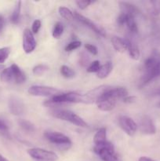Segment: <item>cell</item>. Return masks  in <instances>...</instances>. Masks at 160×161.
<instances>
[{"label": "cell", "mask_w": 160, "mask_h": 161, "mask_svg": "<svg viewBox=\"0 0 160 161\" xmlns=\"http://www.w3.org/2000/svg\"><path fill=\"white\" fill-rule=\"evenodd\" d=\"M160 76V53L154 51L144 61V72L141 80V86L147 84Z\"/></svg>", "instance_id": "cell-1"}, {"label": "cell", "mask_w": 160, "mask_h": 161, "mask_svg": "<svg viewBox=\"0 0 160 161\" xmlns=\"http://www.w3.org/2000/svg\"><path fill=\"white\" fill-rule=\"evenodd\" d=\"M55 118L67 121L72 124L78 126L80 127H87L88 125L84 119H82L79 116L75 114V113L69 110H54L51 113Z\"/></svg>", "instance_id": "cell-2"}, {"label": "cell", "mask_w": 160, "mask_h": 161, "mask_svg": "<svg viewBox=\"0 0 160 161\" xmlns=\"http://www.w3.org/2000/svg\"><path fill=\"white\" fill-rule=\"evenodd\" d=\"M93 151L103 161H119L115 152L114 146L110 142L107 141L104 144L95 146Z\"/></svg>", "instance_id": "cell-3"}, {"label": "cell", "mask_w": 160, "mask_h": 161, "mask_svg": "<svg viewBox=\"0 0 160 161\" xmlns=\"http://www.w3.org/2000/svg\"><path fill=\"white\" fill-rule=\"evenodd\" d=\"M28 94L32 96L51 97L63 93L62 91L56 88L47 86H40V85H35V86H30L28 90Z\"/></svg>", "instance_id": "cell-4"}, {"label": "cell", "mask_w": 160, "mask_h": 161, "mask_svg": "<svg viewBox=\"0 0 160 161\" xmlns=\"http://www.w3.org/2000/svg\"><path fill=\"white\" fill-rule=\"evenodd\" d=\"M111 88V86L108 85H101L94 89L88 91L86 94H83V103L92 104L97 103V101Z\"/></svg>", "instance_id": "cell-5"}, {"label": "cell", "mask_w": 160, "mask_h": 161, "mask_svg": "<svg viewBox=\"0 0 160 161\" xmlns=\"http://www.w3.org/2000/svg\"><path fill=\"white\" fill-rule=\"evenodd\" d=\"M28 153L32 159L39 161H56L57 154L52 151L45 150L40 148H32L28 150Z\"/></svg>", "instance_id": "cell-6"}, {"label": "cell", "mask_w": 160, "mask_h": 161, "mask_svg": "<svg viewBox=\"0 0 160 161\" xmlns=\"http://www.w3.org/2000/svg\"><path fill=\"white\" fill-rule=\"evenodd\" d=\"M44 136L51 143L56 144L57 146H66L67 149L72 145V141L70 140V138L59 132L47 131L44 134Z\"/></svg>", "instance_id": "cell-7"}, {"label": "cell", "mask_w": 160, "mask_h": 161, "mask_svg": "<svg viewBox=\"0 0 160 161\" xmlns=\"http://www.w3.org/2000/svg\"><path fill=\"white\" fill-rule=\"evenodd\" d=\"M119 127L125 134L130 136H133L137 130V125L132 118L126 116H121L119 118Z\"/></svg>", "instance_id": "cell-8"}, {"label": "cell", "mask_w": 160, "mask_h": 161, "mask_svg": "<svg viewBox=\"0 0 160 161\" xmlns=\"http://www.w3.org/2000/svg\"><path fill=\"white\" fill-rule=\"evenodd\" d=\"M74 17H75L77 20H78L80 23H82L83 25H86V27L90 28V29L92 30V31H93L96 34L99 35V36H102V37H105V36H106V33L104 31V29H102L100 27H99L98 25H97L95 23H93V22L92 20H89V18H87V17H84L83 15L80 14L79 13L76 12V11L74 12Z\"/></svg>", "instance_id": "cell-9"}, {"label": "cell", "mask_w": 160, "mask_h": 161, "mask_svg": "<svg viewBox=\"0 0 160 161\" xmlns=\"http://www.w3.org/2000/svg\"><path fill=\"white\" fill-rule=\"evenodd\" d=\"M140 131L144 135H152L156 133V127L152 118L148 116L141 117L139 124Z\"/></svg>", "instance_id": "cell-10"}, {"label": "cell", "mask_w": 160, "mask_h": 161, "mask_svg": "<svg viewBox=\"0 0 160 161\" xmlns=\"http://www.w3.org/2000/svg\"><path fill=\"white\" fill-rule=\"evenodd\" d=\"M36 47V41L34 34L28 28L24 31L23 34V49L26 53H30L35 50Z\"/></svg>", "instance_id": "cell-11"}, {"label": "cell", "mask_w": 160, "mask_h": 161, "mask_svg": "<svg viewBox=\"0 0 160 161\" xmlns=\"http://www.w3.org/2000/svg\"><path fill=\"white\" fill-rule=\"evenodd\" d=\"M9 112L15 116H20L24 112V105L23 102L17 96L12 95L8 101Z\"/></svg>", "instance_id": "cell-12"}, {"label": "cell", "mask_w": 160, "mask_h": 161, "mask_svg": "<svg viewBox=\"0 0 160 161\" xmlns=\"http://www.w3.org/2000/svg\"><path fill=\"white\" fill-rule=\"evenodd\" d=\"M107 92H108V91H107ZM106 93H105V94H106ZM105 94L97 102V108H98L100 111L110 112L115 108L117 101L111 98V97H108Z\"/></svg>", "instance_id": "cell-13"}, {"label": "cell", "mask_w": 160, "mask_h": 161, "mask_svg": "<svg viewBox=\"0 0 160 161\" xmlns=\"http://www.w3.org/2000/svg\"><path fill=\"white\" fill-rule=\"evenodd\" d=\"M10 69L12 72L13 81H14L17 84H21L26 81V75H25L24 72L19 68V66L15 64H13L10 66Z\"/></svg>", "instance_id": "cell-14"}, {"label": "cell", "mask_w": 160, "mask_h": 161, "mask_svg": "<svg viewBox=\"0 0 160 161\" xmlns=\"http://www.w3.org/2000/svg\"><path fill=\"white\" fill-rule=\"evenodd\" d=\"M105 94L108 97H111V98L117 101L118 99H123L124 97L128 96V91L125 87H122V86H119V87L115 88L111 87Z\"/></svg>", "instance_id": "cell-15"}, {"label": "cell", "mask_w": 160, "mask_h": 161, "mask_svg": "<svg viewBox=\"0 0 160 161\" xmlns=\"http://www.w3.org/2000/svg\"><path fill=\"white\" fill-rule=\"evenodd\" d=\"M119 4L122 13L132 15L133 17L139 14V9H137V7L135 6L134 5L131 4V3H127V2H119Z\"/></svg>", "instance_id": "cell-16"}, {"label": "cell", "mask_w": 160, "mask_h": 161, "mask_svg": "<svg viewBox=\"0 0 160 161\" xmlns=\"http://www.w3.org/2000/svg\"><path fill=\"white\" fill-rule=\"evenodd\" d=\"M111 44L115 50L119 53H124L127 50V43L125 39H122V38L118 36H113L111 38Z\"/></svg>", "instance_id": "cell-17"}, {"label": "cell", "mask_w": 160, "mask_h": 161, "mask_svg": "<svg viewBox=\"0 0 160 161\" xmlns=\"http://www.w3.org/2000/svg\"><path fill=\"white\" fill-rule=\"evenodd\" d=\"M125 40H126L127 43V50H128L130 58L133 60H136V61L139 60L140 57H141V52H140L137 46L129 39H125Z\"/></svg>", "instance_id": "cell-18"}, {"label": "cell", "mask_w": 160, "mask_h": 161, "mask_svg": "<svg viewBox=\"0 0 160 161\" xmlns=\"http://www.w3.org/2000/svg\"><path fill=\"white\" fill-rule=\"evenodd\" d=\"M107 142V130L105 127L99 129L93 137V142L95 146L104 144Z\"/></svg>", "instance_id": "cell-19"}, {"label": "cell", "mask_w": 160, "mask_h": 161, "mask_svg": "<svg viewBox=\"0 0 160 161\" xmlns=\"http://www.w3.org/2000/svg\"><path fill=\"white\" fill-rule=\"evenodd\" d=\"M111 71H112V64L110 61H108V62L105 63L104 64L100 66V69L97 72V75L99 79H103L107 78V77L109 75V74L111 73Z\"/></svg>", "instance_id": "cell-20"}, {"label": "cell", "mask_w": 160, "mask_h": 161, "mask_svg": "<svg viewBox=\"0 0 160 161\" xmlns=\"http://www.w3.org/2000/svg\"><path fill=\"white\" fill-rule=\"evenodd\" d=\"M20 9H21V2L18 1L16 3L15 7H14V9L10 17V21L13 25L18 24L19 20H20Z\"/></svg>", "instance_id": "cell-21"}, {"label": "cell", "mask_w": 160, "mask_h": 161, "mask_svg": "<svg viewBox=\"0 0 160 161\" xmlns=\"http://www.w3.org/2000/svg\"><path fill=\"white\" fill-rule=\"evenodd\" d=\"M125 25H126L127 28H128L129 31H130V32L137 33L138 27H137V25H136V21H135V19L133 16L127 14Z\"/></svg>", "instance_id": "cell-22"}, {"label": "cell", "mask_w": 160, "mask_h": 161, "mask_svg": "<svg viewBox=\"0 0 160 161\" xmlns=\"http://www.w3.org/2000/svg\"><path fill=\"white\" fill-rule=\"evenodd\" d=\"M18 124L20 127L22 128V130H24L26 132H34L35 130V127L34 124H31L30 121L25 120V119H19Z\"/></svg>", "instance_id": "cell-23"}, {"label": "cell", "mask_w": 160, "mask_h": 161, "mask_svg": "<svg viewBox=\"0 0 160 161\" xmlns=\"http://www.w3.org/2000/svg\"><path fill=\"white\" fill-rule=\"evenodd\" d=\"M0 80L3 83H9L13 81L12 72H11L10 67L5 69L0 74Z\"/></svg>", "instance_id": "cell-24"}, {"label": "cell", "mask_w": 160, "mask_h": 161, "mask_svg": "<svg viewBox=\"0 0 160 161\" xmlns=\"http://www.w3.org/2000/svg\"><path fill=\"white\" fill-rule=\"evenodd\" d=\"M59 14L63 18L66 19V20H72L74 19V14L73 12L70 10L68 8L64 7V6H61L58 9Z\"/></svg>", "instance_id": "cell-25"}, {"label": "cell", "mask_w": 160, "mask_h": 161, "mask_svg": "<svg viewBox=\"0 0 160 161\" xmlns=\"http://www.w3.org/2000/svg\"><path fill=\"white\" fill-rule=\"evenodd\" d=\"M63 32H64V26H63L62 23L61 22H56L54 25V28H53V37L54 39H60L61 36H62Z\"/></svg>", "instance_id": "cell-26"}, {"label": "cell", "mask_w": 160, "mask_h": 161, "mask_svg": "<svg viewBox=\"0 0 160 161\" xmlns=\"http://www.w3.org/2000/svg\"><path fill=\"white\" fill-rule=\"evenodd\" d=\"M61 73L64 78L71 79L75 76V73L70 67L67 65H62L61 67Z\"/></svg>", "instance_id": "cell-27"}, {"label": "cell", "mask_w": 160, "mask_h": 161, "mask_svg": "<svg viewBox=\"0 0 160 161\" xmlns=\"http://www.w3.org/2000/svg\"><path fill=\"white\" fill-rule=\"evenodd\" d=\"M49 70V67L45 64H38V65L35 66L32 69V72L34 75L40 76V75H43L45 72H46Z\"/></svg>", "instance_id": "cell-28"}, {"label": "cell", "mask_w": 160, "mask_h": 161, "mask_svg": "<svg viewBox=\"0 0 160 161\" xmlns=\"http://www.w3.org/2000/svg\"><path fill=\"white\" fill-rule=\"evenodd\" d=\"M10 52L11 49L10 47H2V48H0V64L4 63L5 61L7 60L9 54H10Z\"/></svg>", "instance_id": "cell-29"}, {"label": "cell", "mask_w": 160, "mask_h": 161, "mask_svg": "<svg viewBox=\"0 0 160 161\" xmlns=\"http://www.w3.org/2000/svg\"><path fill=\"white\" fill-rule=\"evenodd\" d=\"M89 64V57L85 52H82L79 54V64L85 68Z\"/></svg>", "instance_id": "cell-30"}, {"label": "cell", "mask_w": 160, "mask_h": 161, "mask_svg": "<svg viewBox=\"0 0 160 161\" xmlns=\"http://www.w3.org/2000/svg\"><path fill=\"white\" fill-rule=\"evenodd\" d=\"M100 68V61H93L92 63H90V64H89V65L88 66L86 71H87L88 72H90V73H93V72H97H97L99 71Z\"/></svg>", "instance_id": "cell-31"}, {"label": "cell", "mask_w": 160, "mask_h": 161, "mask_svg": "<svg viewBox=\"0 0 160 161\" xmlns=\"http://www.w3.org/2000/svg\"><path fill=\"white\" fill-rule=\"evenodd\" d=\"M82 45V42L80 41H73V42H71L70 43L67 44L65 47V51L67 52H71L72 50H75L76 49L79 48Z\"/></svg>", "instance_id": "cell-32"}, {"label": "cell", "mask_w": 160, "mask_h": 161, "mask_svg": "<svg viewBox=\"0 0 160 161\" xmlns=\"http://www.w3.org/2000/svg\"><path fill=\"white\" fill-rule=\"evenodd\" d=\"M152 14L155 16L160 15V1H151Z\"/></svg>", "instance_id": "cell-33"}, {"label": "cell", "mask_w": 160, "mask_h": 161, "mask_svg": "<svg viewBox=\"0 0 160 161\" xmlns=\"http://www.w3.org/2000/svg\"><path fill=\"white\" fill-rule=\"evenodd\" d=\"M93 3V1H89V0H78L75 1L77 6L80 8L81 9H85L88 7L90 4Z\"/></svg>", "instance_id": "cell-34"}, {"label": "cell", "mask_w": 160, "mask_h": 161, "mask_svg": "<svg viewBox=\"0 0 160 161\" xmlns=\"http://www.w3.org/2000/svg\"><path fill=\"white\" fill-rule=\"evenodd\" d=\"M85 48L86 49L88 52H89L90 53H92L93 55H97L98 53V50H97V47H95L93 44H89V43H86L85 45Z\"/></svg>", "instance_id": "cell-35"}, {"label": "cell", "mask_w": 160, "mask_h": 161, "mask_svg": "<svg viewBox=\"0 0 160 161\" xmlns=\"http://www.w3.org/2000/svg\"><path fill=\"white\" fill-rule=\"evenodd\" d=\"M41 25H42V24H41L40 20H35L33 22L32 27H31V31H32L33 34H37L39 32Z\"/></svg>", "instance_id": "cell-36"}, {"label": "cell", "mask_w": 160, "mask_h": 161, "mask_svg": "<svg viewBox=\"0 0 160 161\" xmlns=\"http://www.w3.org/2000/svg\"><path fill=\"white\" fill-rule=\"evenodd\" d=\"M126 17H127V14H124V13H122L119 16L117 19V22L119 25H125V21H126Z\"/></svg>", "instance_id": "cell-37"}, {"label": "cell", "mask_w": 160, "mask_h": 161, "mask_svg": "<svg viewBox=\"0 0 160 161\" xmlns=\"http://www.w3.org/2000/svg\"><path fill=\"white\" fill-rule=\"evenodd\" d=\"M136 101V97H135V96H126V97L123 98V102H125V103H128V104L133 103V102H135Z\"/></svg>", "instance_id": "cell-38"}, {"label": "cell", "mask_w": 160, "mask_h": 161, "mask_svg": "<svg viewBox=\"0 0 160 161\" xmlns=\"http://www.w3.org/2000/svg\"><path fill=\"white\" fill-rule=\"evenodd\" d=\"M5 27V19L2 15H0V36L3 33V29Z\"/></svg>", "instance_id": "cell-39"}, {"label": "cell", "mask_w": 160, "mask_h": 161, "mask_svg": "<svg viewBox=\"0 0 160 161\" xmlns=\"http://www.w3.org/2000/svg\"><path fill=\"white\" fill-rule=\"evenodd\" d=\"M7 130V126L6 125V124H5L3 121H2L1 119H0V130L4 131V130Z\"/></svg>", "instance_id": "cell-40"}, {"label": "cell", "mask_w": 160, "mask_h": 161, "mask_svg": "<svg viewBox=\"0 0 160 161\" xmlns=\"http://www.w3.org/2000/svg\"><path fill=\"white\" fill-rule=\"evenodd\" d=\"M138 161H155V160L152 158H149V157H140Z\"/></svg>", "instance_id": "cell-41"}, {"label": "cell", "mask_w": 160, "mask_h": 161, "mask_svg": "<svg viewBox=\"0 0 160 161\" xmlns=\"http://www.w3.org/2000/svg\"><path fill=\"white\" fill-rule=\"evenodd\" d=\"M0 161H9V160H8L6 158H5L3 155L0 154Z\"/></svg>", "instance_id": "cell-42"}, {"label": "cell", "mask_w": 160, "mask_h": 161, "mask_svg": "<svg viewBox=\"0 0 160 161\" xmlns=\"http://www.w3.org/2000/svg\"><path fill=\"white\" fill-rule=\"evenodd\" d=\"M155 94H156V95H160V87L158 88V89L155 91Z\"/></svg>", "instance_id": "cell-43"}, {"label": "cell", "mask_w": 160, "mask_h": 161, "mask_svg": "<svg viewBox=\"0 0 160 161\" xmlns=\"http://www.w3.org/2000/svg\"><path fill=\"white\" fill-rule=\"evenodd\" d=\"M4 69H5V66L3 65V64H0V74H1V72H3Z\"/></svg>", "instance_id": "cell-44"}, {"label": "cell", "mask_w": 160, "mask_h": 161, "mask_svg": "<svg viewBox=\"0 0 160 161\" xmlns=\"http://www.w3.org/2000/svg\"><path fill=\"white\" fill-rule=\"evenodd\" d=\"M158 107H159V108H160V102H159V103H158Z\"/></svg>", "instance_id": "cell-45"}]
</instances>
